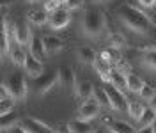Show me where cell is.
Masks as SVG:
<instances>
[{"instance_id": "1", "label": "cell", "mask_w": 156, "mask_h": 133, "mask_svg": "<svg viewBox=\"0 0 156 133\" xmlns=\"http://www.w3.org/2000/svg\"><path fill=\"white\" fill-rule=\"evenodd\" d=\"M117 16L126 27L135 30L140 36H149V32L154 29V21L149 18L144 11H140L138 7L131 5V4H122L117 9Z\"/></svg>"}, {"instance_id": "2", "label": "cell", "mask_w": 156, "mask_h": 133, "mask_svg": "<svg viewBox=\"0 0 156 133\" xmlns=\"http://www.w3.org/2000/svg\"><path fill=\"white\" fill-rule=\"evenodd\" d=\"M105 25H107V20H105L103 11L94 7V5L85 7L83 16H82V30L85 36H89V38L99 36L105 30Z\"/></svg>"}, {"instance_id": "3", "label": "cell", "mask_w": 156, "mask_h": 133, "mask_svg": "<svg viewBox=\"0 0 156 133\" xmlns=\"http://www.w3.org/2000/svg\"><path fill=\"white\" fill-rule=\"evenodd\" d=\"M4 85L7 87L9 94L14 98V99H25L27 94H29V89H27V84H25V76L21 71H12L7 80L4 82Z\"/></svg>"}, {"instance_id": "4", "label": "cell", "mask_w": 156, "mask_h": 133, "mask_svg": "<svg viewBox=\"0 0 156 133\" xmlns=\"http://www.w3.org/2000/svg\"><path fill=\"white\" fill-rule=\"evenodd\" d=\"M57 82H58V69L57 71L48 69V71H44L39 78L34 80V87H36V91H37L39 96H44L48 91H51V87L55 85Z\"/></svg>"}, {"instance_id": "5", "label": "cell", "mask_w": 156, "mask_h": 133, "mask_svg": "<svg viewBox=\"0 0 156 133\" xmlns=\"http://www.w3.org/2000/svg\"><path fill=\"white\" fill-rule=\"evenodd\" d=\"M20 126L27 133H55L48 124L37 121L36 117H25V119H21L20 121Z\"/></svg>"}, {"instance_id": "6", "label": "cell", "mask_w": 156, "mask_h": 133, "mask_svg": "<svg viewBox=\"0 0 156 133\" xmlns=\"http://www.w3.org/2000/svg\"><path fill=\"white\" fill-rule=\"evenodd\" d=\"M69 21H71V13H69L68 9H64V7H60V9H57L55 13H51V14H50V20H48L50 27L53 30L68 27Z\"/></svg>"}, {"instance_id": "7", "label": "cell", "mask_w": 156, "mask_h": 133, "mask_svg": "<svg viewBox=\"0 0 156 133\" xmlns=\"http://www.w3.org/2000/svg\"><path fill=\"white\" fill-rule=\"evenodd\" d=\"M12 34H14V38H16V41H18L20 46L30 45L32 32H30L29 21H18V23H14V27H12Z\"/></svg>"}, {"instance_id": "8", "label": "cell", "mask_w": 156, "mask_h": 133, "mask_svg": "<svg viewBox=\"0 0 156 133\" xmlns=\"http://www.w3.org/2000/svg\"><path fill=\"white\" fill-rule=\"evenodd\" d=\"M105 91H107V94H108V99H110V106L114 108V110H119V112H122V110H126V96L122 94L121 91H117L115 87L110 85L105 87Z\"/></svg>"}, {"instance_id": "9", "label": "cell", "mask_w": 156, "mask_h": 133, "mask_svg": "<svg viewBox=\"0 0 156 133\" xmlns=\"http://www.w3.org/2000/svg\"><path fill=\"white\" fill-rule=\"evenodd\" d=\"M98 114H99V105H98L94 99L83 101V103L80 105V108H78V119H80V121H90V119H94Z\"/></svg>"}, {"instance_id": "10", "label": "cell", "mask_w": 156, "mask_h": 133, "mask_svg": "<svg viewBox=\"0 0 156 133\" xmlns=\"http://www.w3.org/2000/svg\"><path fill=\"white\" fill-rule=\"evenodd\" d=\"M30 55L32 57H36L37 60H44V57L48 55L46 53V50H44V43H43V39L39 38V36H36V34H32V39H30Z\"/></svg>"}, {"instance_id": "11", "label": "cell", "mask_w": 156, "mask_h": 133, "mask_svg": "<svg viewBox=\"0 0 156 133\" xmlns=\"http://www.w3.org/2000/svg\"><path fill=\"white\" fill-rule=\"evenodd\" d=\"M58 82L64 87H76V76H75L73 67L66 66V64L58 67Z\"/></svg>"}, {"instance_id": "12", "label": "cell", "mask_w": 156, "mask_h": 133, "mask_svg": "<svg viewBox=\"0 0 156 133\" xmlns=\"http://www.w3.org/2000/svg\"><path fill=\"white\" fill-rule=\"evenodd\" d=\"M103 123L107 124V130H112L115 133H136V130L126 121H112L110 117H105Z\"/></svg>"}, {"instance_id": "13", "label": "cell", "mask_w": 156, "mask_h": 133, "mask_svg": "<svg viewBox=\"0 0 156 133\" xmlns=\"http://www.w3.org/2000/svg\"><path fill=\"white\" fill-rule=\"evenodd\" d=\"M94 89L96 87L92 85L90 80H82V82H76L75 92L82 101H87V99H90V96H94Z\"/></svg>"}, {"instance_id": "14", "label": "cell", "mask_w": 156, "mask_h": 133, "mask_svg": "<svg viewBox=\"0 0 156 133\" xmlns=\"http://www.w3.org/2000/svg\"><path fill=\"white\" fill-rule=\"evenodd\" d=\"M25 71H27V75L32 76L34 80L36 78H39V76L43 75L44 71H43V62L41 60H37L36 57H32V55H29L27 57V62H25Z\"/></svg>"}, {"instance_id": "15", "label": "cell", "mask_w": 156, "mask_h": 133, "mask_svg": "<svg viewBox=\"0 0 156 133\" xmlns=\"http://www.w3.org/2000/svg\"><path fill=\"white\" fill-rule=\"evenodd\" d=\"M43 43H44V50H46L48 55H55L64 48V41L60 38H57V36H44Z\"/></svg>"}, {"instance_id": "16", "label": "cell", "mask_w": 156, "mask_h": 133, "mask_svg": "<svg viewBox=\"0 0 156 133\" xmlns=\"http://www.w3.org/2000/svg\"><path fill=\"white\" fill-rule=\"evenodd\" d=\"M94 69H96V73L99 75V78L103 80V82H108L110 84V73H112V67H110V64H108L107 60H103L101 57H96V60H94Z\"/></svg>"}, {"instance_id": "17", "label": "cell", "mask_w": 156, "mask_h": 133, "mask_svg": "<svg viewBox=\"0 0 156 133\" xmlns=\"http://www.w3.org/2000/svg\"><path fill=\"white\" fill-rule=\"evenodd\" d=\"M110 84L115 87L117 91H121L122 94H124V91L128 89L126 75H124V73H121L119 69H112V73H110Z\"/></svg>"}, {"instance_id": "18", "label": "cell", "mask_w": 156, "mask_h": 133, "mask_svg": "<svg viewBox=\"0 0 156 133\" xmlns=\"http://www.w3.org/2000/svg\"><path fill=\"white\" fill-rule=\"evenodd\" d=\"M27 20H29L30 23H34V25H37V27H41V25H44V23H48L50 16L46 14V11L43 9H30L29 13H27Z\"/></svg>"}, {"instance_id": "19", "label": "cell", "mask_w": 156, "mask_h": 133, "mask_svg": "<svg viewBox=\"0 0 156 133\" xmlns=\"http://www.w3.org/2000/svg\"><path fill=\"white\" fill-rule=\"evenodd\" d=\"M69 131L71 133H96V128L92 126V124L89 123V121H71L69 123Z\"/></svg>"}, {"instance_id": "20", "label": "cell", "mask_w": 156, "mask_h": 133, "mask_svg": "<svg viewBox=\"0 0 156 133\" xmlns=\"http://www.w3.org/2000/svg\"><path fill=\"white\" fill-rule=\"evenodd\" d=\"M78 60L82 62V64H94V60H96V53H94V50L89 46H82L78 48Z\"/></svg>"}, {"instance_id": "21", "label": "cell", "mask_w": 156, "mask_h": 133, "mask_svg": "<svg viewBox=\"0 0 156 133\" xmlns=\"http://www.w3.org/2000/svg\"><path fill=\"white\" fill-rule=\"evenodd\" d=\"M142 60L147 67L156 69V46H144L142 50Z\"/></svg>"}, {"instance_id": "22", "label": "cell", "mask_w": 156, "mask_h": 133, "mask_svg": "<svg viewBox=\"0 0 156 133\" xmlns=\"http://www.w3.org/2000/svg\"><path fill=\"white\" fill-rule=\"evenodd\" d=\"M126 84H128V91H131V92H140V89L144 85V80L138 75H135V73H129V75H126Z\"/></svg>"}, {"instance_id": "23", "label": "cell", "mask_w": 156, "mask_h": 133, "mask_svg": "<svg viewBox=\"0 0 156 133\" xmlns=\"http://www.w3.org/2000/svg\"><path fill=\"white\" fill-rule=\"evenodd\" d=\"M18 124H20V117H18L16 114H14V112L2 115L0 126H2V130H4V131H9L11 128H14V126H18Z\"/></svg>"}, {"instance_id": "24", "label": "cell", "mask_w": 156, "mask_h": 133, "mask_svg": "<svg viewBox=\"0 0 156 133\" xmlns=\"http://www.w3.org/2000/svg\"><path fill=\"white\" fill-rule=\"evenodd\" d=\"M156 121V112L149 106V108H146L144 110V114H142V117L138 119V124H140V128H146V126H153Z\"/></svg>"}, {"instance_id": "25", "label": "cell", "mask_w": 156, "mask_h": 133, "mask_svg": "<svg viewBox=\"0 0 156 133\" xmlns=\"http://www.w3.org/2000/svg\"><path fill=\"white\" fill-rule=\"evenodd\" d=\"M144 110H146V106L140 103V101H129V103H128V114L131 115L133 119H136V121L142 117Z\"/></svg>"}, {"instance_id": "26", "label": "cell", "mask_w": 156, "mask_h": 133, "mask_svg": "<svg viewBox=\"0 0 156 133\" xmlns=\"http://www.w3.org/2000/svg\"><path fill=\"white\" fill-rule=\"evenodd\" d=\"M94 101L99 106H110V99H108V94H107V91H105V87H96L94 89Z\"/></svg>"}, {"instance_id": "27", "label": "cell", "mask_w": 156, "mask_h": 133, "mask_svg": "<svg viewBox=\"0 0 156 133\" xmlns=\"http://www.w3.org/2000/svg\"><path fill=\"white\" fill-rule=\"evenodd\" d=\"M0 46H2V55H5L11 48L9 46V25H7L5 20H2V43H0Z\"/></svg>"}, {"instance_id": "28", "label": "cell", "mask_w": 156, "mask_h": 133, "mask_svg": "<svg viewBox=\"0 0 156 133\" xmlns=\"http://www.w3.org/2000/svg\"><path fill=\"white\" fill-rule=\"evenodd\" d=\"M27 57H29V55H27L21 48H14V50H11V60H12V64H16V66H25Z\"/></svg>"}, {"instance_id": "29", "label": "cell", "mask_w": 156, "mask_h": 133, "mask_svg": "<svg viewBox=\"0 0 156 133\" xmlns=\"http://www.w3.org/2000/svg\"><path fill=\"white\" fill-rule=\"evenodd\" d=\"M108 43H110V48H114V50H122V48L126 46V38L122 36V34H112L110 39H108Z\"/></svg>"}, {"instance_id": "30", "label": "cell", "mask_w": 156, "mask_h": 133, "mask_svg": "<svg viewBox=\"0 0 156 133\" xmlns=\"http://www.w3.org/2000/svg\"><path fill=\"white\" fill-rule=\"evenodd\" d=\"M99 57L103 59V60H107L108 64H112V62H114V64H117V62H119V60L122 59L121 55H119V53H117V50H114V48H108V50H103Z\"/></svg>"}, {"instance_id": "31", "label": "cell", "mask_w": 156, "mask_h": 133, "mask_svg": "<svg viewBox=\"0 0 156 133\" xmlns=\"http://www.w3.org/2000/svg\"><path fill=\"white\" fill-rule=\"evenodd\" d=\"M138 94H140V98H142V99L151 101V99L156 96V89L153 85H149V84H146V82H144V85H142V89H140V92H138Z\"/></svg>"}, {"instance_id": "32", "label": "cell", "mask_w": 156, "mask_h": 133, "mask_svg": "<svg viewBox=\"0 0 156 133\" xmlns=\"http://www.w3.org/2000/svg\"><path fill=\"white\" fill-rule=\"evenodd\" d=\"M14 103H16V99L9 96V98H5V99H2V103H0V114L5 115V114H11L12 112V108H14Z\"/></svg>"}, {"instance_id": "33", "label": "cell", "mask_w": 156, "mask_h": 133, "mask_svg": "<svg viewBox=\"0 0 156 133\" xmlns=\"http://www.w3.org/2000/svg\"><path fill=\"white\" fill-rule=\"evenodd\" d=\"M60 0H46L44 2V11L46 13H55L57 9H60Z\"/></svg>"}, {"instance_id": "34", "label": "cell", "mask_w": 156, "mask_h": 133, "mask_svg": "<svg viewBox=\"0 0 156 133\" xmlns=\"http://www.w3.org/2000/svg\"><path fill=\"white\" fill-rule=\"evenodd\" d=\"M115 66H117L115 69H119V71H121V73H124V75H129V73H131V66L128 64L124 59H121V60L117 62Z\"/></svg>"}, {"instance_id": "35", "label": "cell", "mask_w": 156, "mask_h": 133, "mask_svg": "<svg viewBox=\"0 0 156 133\" xmlns=\"http://www.w3.org/2000/svg\"><path fill=\"white\" fill-rule=\"evenodd\" d=\"M82 5H83V0H68V2L64 4V9L75 11V9H78V7H82Z\"/></svg>"}, {"instance_id": "36", "label": "cell", "mask_w": 156, "mask_h": 133, "mask_svg": "<svg viewBox=\"0 0 156 133\" xmlns=\"http://www.w3.org/2000/svg\"><path fill=\"white\" fill-rule=\"evenodd\" d=\"M53 131H55V133H71V131H69V124H58Z\"/></svg>"}, {"instance_id": "37", "label": "cell", "mask_w": 156, "mask_h": 133, "mask_svg": "<svg viewBox=\"0 0 156 133\" xmlns=\"http://www.w3.org/2000/svg\"><path fill=\"white\" fill-rule=\"evenodd\" d=\"M138 2H140V5H144V7H147V9L156 5V0H138Z\"/></svg>"}, {"instance_id": "38", "label": "cell", "mask_w": 156, "mask_h": 133, "mask_svg": "<svg viewBox=\"0 0 156 133\" xmlns=\"http://www.w3.org/2000/svg\"><path fill=\"white\" fill-rule=\"evenodd\" d=\"M136 133H154V128L153 126H146V128H140Z\"/></svg>"}, {"instance_id": "39", "label": "cell", "mask_w": 156, "mask_h": 133, "mask_svg": "<svg viewBox=\"0 0 156 133\" xmlns=\"http://www.w3.org/2000/svg\"><path fill=\"white\" fill-rule=\"evenodd\" d=\"M9 133H27V131H25V130H23V128H21V126L18 124V126L11 128V130H9Z\"/></svg>"}, {"instance_id": "40", "label": "cell", "mask_w": 156, "mask_h": 133, "mask_svg": "<svg viewBox=\"0 0 156 133\" xmlns=\"http://www.w3.org/2000/svg\"><path fill=\"white\" fill-rule=\"evenodd\" d=\"M149 103H151V108H153V110L156 112V96L153 98V99H151V101H149Z\"/></svg>"}, {"instance_id": "41", "label": "cell", "mask_w": 156, "mask_h": 133, "mask_svg": "<svg viewBox=\"0 0 156 133\" xmlns=\"http://www.w3.org/2000/svg\"><path fill=\"white\" fill-rule=\"evenodd\" d=\"M92 4H105V2H110V0H90Z\"/></svg>"}, {"instance_id": "42", "label": "cell", "mask_w": 156, "mask_h": 133, "mask_svg": "<svg viewBox=\"0 0 156 133\" xmlns=\"http://www.w3.org/2000/svg\"><path fill=\"white\" fill-rule=\"evenodd\" d=\"M105 133H115V131H112V130H107V131H105Z\"/></svg>"}, {"instance_id": "43", "label": "cell", "mask_w": 156, "mask_h": 133, "mask_svg": "<svg viewBox=\"0 0 156 133\" xmlns=\"http://www.w3.org/2000/svg\"><path fill=\"white\" fill-rule=\"evenodd\" d=\"M153 128H154V133H156V121H154V124H153Z\"/></svg>"}, {"instance_id": "44", "label": "cell", "mask_w": 156, "mask_h": 133, "mask_svg": "<svg viewBox=\"0 0 156 133\" xmlns=\"http://www.w3.org/2000/svg\"><path fill=\"white\" fill-rule=\"evenodd\" d=\"M60 2H62V4H66V2H68V0H60Z\"/></svg>"}, {"instance_id": "45", "label": "cell", "mask_w": 156, "mask_h": 133, "mask_svg": "<svg viewBox=\"0 0 156 133\" xmlns=\"http://www.w3.org/2000/svg\"><path fill=\"white\" fill-rule=\"evenodd\" d=\"M29 2H39V0H29Z\"/></svg>"}, {"instance_id": "46", "label": "cell", "mask_w": 156, "mask_h": 133, "mask_svg": "<svg viewBox=\"0 0 156 133\" xmlns=\"http://www.w3.org/2000/svg\"><path fill=\"white\" fill-rule=\"evenodd\" d=\"M4 133H9V131H4Z\"/></svg>"}]
</instances>
